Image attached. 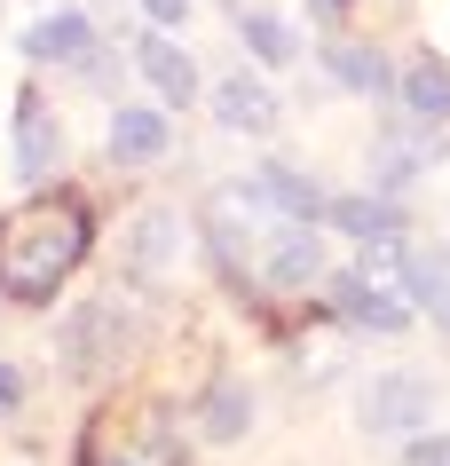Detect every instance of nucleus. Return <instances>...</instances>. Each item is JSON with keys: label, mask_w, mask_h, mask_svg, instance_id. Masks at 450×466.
Returning a JSON list of instances; mask_svg holds the SVG:
<instances>
[{"label": "nucleus", "mask_w": 450, "mask_h": 466, "mask_svg": "<svg viewBox=\"0 0 450 466\" xmlns=\"http://www.w3.org/2000/svg\"><path fill=\"white\" fill-rule=\"evenodd\" d=\"M316 277H325V238H316V221H276L269 238H261V285L300 293V285H316Z\"/></svg>", "instance_id": "4"}, {"label": "nucleus", "mask_w": 450, "mask_h": 466, "mask_svg": "<svg viewBox=\"0 0 450 466\" xmlns=\"http://www.w3.org/2000/svg\"><path fill=\"white\" fill-rule=\"evenodd\" d=\"M87 48H95V25H87L79 8H55V16H40V25L25 32V56H32V64H79Z\"/></svg>", "instance_id": "11"}, {"label": "nucleus", "mask_w": 450, "mask_h": 466, "mask_svg": "<svg viewBox=\"0 0 450 466\" xmlns=\"http://www.w3.org/2000/svg\"><path fill=\"white\" fill-rule=\"evenodd\" d=\"M325 221H332V229H348V238H364V246L403 238V214L387 206V198H325Z\"/></svg>", "instance_id": "15"}, {"label": "nucleus", "mask_w": 450, "mask_h": 466, "mask_svg": "<svg viewBox=\"0 0 450 466\" xmlns=\"http://www.w3.org/2000/svg\"><path fill=\"white\" fill-rule=\"evenodd\" d=\"M135 72L158 87V111H182V103L198 96V64H190V48H175L166 32H143V40H135Z\"/></svg>", "instance_id": "7"}, {"label": "nucleus", "mask_w": 450, "mask_h": 466, "mask_svg": "<svg viewBox=\"0 0 450 466\" xmlns=\"http://www.w3.org/2000/svg\"><path fill=\"white\" fill-rule=\"evenodd\" d=\"M325 64H332V79H340V87H355V96H379V87H387V64H379V48H348V40H340Z\"/></svg>", "instance_id": "18"}, {"label": "nucleus", "mask_w": 450, "mask_h": 466, "mask_svg": "<svg viewBox=\"0 0 450 466\" xmlns=\"http://www.w3.org/2000/svg\"><path fill=\"white\" fill-rule=\"evenodd\" d=\"M55 158H64V135H55V111L40 96L16 103V167H25V182H40V174H55Z\"/></svg>", "instance_id": "10"}, {"label": "nucleus", "mask_w": 450, "mask_h": 466, "mask_svg": "<svg viewBox=\"0 0 450 466\" xmlns=\"http://www.w3.org/2000/svg\"><path fill=\"white\" fill-rule=\"evenodd\" d=\"M111 466H143V459H111Z\"/></svg>", "instance_id": "22"}, {"label": "nucleus", "mask_w": 450, "mask_h": 466, "mask_svg": "<svg viewBox=\"0 0 450 466\" xmlns=\"http://www.w3.org/2000/svg\"><path fill=\"white\" fill-rule=\"evenodd\" d=\"M214 119H222L229 135H269L276 127V96L253 72H229L222 87H214Z\"/></svg>", "instance_id": "9"}, {"label": "nucleus", "mask_w": 450, "mask_h": 466, "mask_svg": "<svg viewBox=\"0 0 450 466\" xmlns=\"http://www.w3.org/2000/svg\"><path fill=\"white\" fill-rule=\"evenodd\" d=\"M143 16L166 32V25H182V16H190V0H143Z\"/></svg>", "instance_id": "21"}, {"label": "nucleus", "mask_w": 450, "mask_h": 466, "mask_svg": "<svg viewBox=\"0 0 450 466\" xmlns=\"http://www.w3.org/2000/svg\"><path fill=\"white\" fill-rule=\"evenodd\" d=\"M332 309H340L348 324H364V332H403V324L419 317L403 285H372L364 269H340V277H332Z\"/></svg>", "instance_id": "5"}, {"label": "nucleus", "mask_w": 450, "mask_h": 466, "mask_svg": "<svg viewBox=\"0 0 450 466\" xmlns=\"http://www.w3.org/2000/svg\"><path fill=\"white\" fill-rule=\"evenodd\" d=\"M253 182H261V198H269V214H276V221H325V190H316L308 174H293V167H261Z\"/></svg>", "instance_id": "14"}, {"label": "nucleus", "mask_w": 450, "mask_h": 466, "mask_svg": "<svg viewBox=\"0 0 450 466\" xmlns=\"http://www.w3.org/2000/svg\"><path fill=\"white\" fill-rule=\"evenodd\" d=\"M403 293H411V309H426V317L450 332V253L411 246L403 253Z\"/></svg>", "instance_id": "12"}, {"label": "nucleus", "mask_w": 450, "mask_h": 466, "mask_svg": "<svg viewBox=\"0 0 450 466\" xmlns=\"http://www.w3.org/2000/svg\"><path fill=\"white\" fill-rule=\"evenodd\" d=\"M182 214H166V206H150V214H135V229H126V277L135 285H158V277H175L182 261Z\"/></svg>", "instance_id": "6"}, {"label": "nucleus", "mask_w": 450, "mask_h": 466, "mask_svg": "<svg viewBox=\"0 0 450 466\" xmlns=\"http://www.w3.org/2000/svg\"><path fill=\"white\" fill-rule=\"evenodd\" d=\"M79 261H87V206L79 198H25L0 221V293L8 300H48Z\"/></svg>", "instance_id": "1"}, {"label": "nucleus", "mask_w": 450, "mask_h": 466, "mask_svg": "<svg viewBox=\"0 0 450 466\" xmlns=\"http://www.w3.org/2000/svg\"><path fill=\"white\" fill-rule=\"evenodd\" d=\"M16 411H25V371L0 364V419H16Z\"/></svg>", "instance_id": "20"}, {"label": "nucleus", "mask_w": 450, "mask_h": 466, "mask_svg": "<svg viewBox=\"0 0 450 466\" xmlns=\"http://www.w3.org/2000/svg\"><path fill=\"white\" fill-rule=\"evenodd\" d=\"M166 150H175V127H166L158 103H126L119 119H111V158L119 167H158Z\"/></svg>", "instance_id": "8"}, {"label": "nucleus", "mask_w": 450, "mask_h": 466, "mask_svg": "<svg viewBox=\"0 0 450 466\" xmlns=\"http://www.w3.org/2000/svg\"><path fill=\"white\" fill-rule=\"evenodd\" d=\"M316 8H340V0H316Z\"/></svg>", "instance_id": "23"}, {"label": "nucleus", "mask_w": 450, "mask_h": 466, "mask_svg": "<svg viewBox=\"0 0 450 466\" xmlns=\"http://www.w3.org/2000/svg\"><path fill=\"white\" fill-rule=\"evenodd\" d=\"M395 96L411 119H450V64H435V56H411L395 79Z\"/></svg>", "instance_id": "13"}, {"label": "nucleus", "mask_w": 450, "mask_h": 466, "mask_svg": "<svg viewBox=\"0 0 450 466\" xmlns=\"http://www.w3.org/2000/svg\"><path fill=\"white\" fill-rule=\"evenodd\" d=\"M119 356H126V317H119V300H87V309L64 324V371H72V380H103Z\"/></svg>", "instance_id": "2"}, {"label": "nucleus", "mask_w": 450, "mask_h": 466, "mask_svg": "<svg viewBox=\"0 0 450 466\" xmlns=\"http://www.w3.org/2000/svg\"><path fill=\"white\" fill-rule=\"evenodd\" d=\"M237 32H245V48L261 56V64H293V56H300V32L285 25V16H269V8H253Z\"/></svg>", "instance_id": "17"}, {"label": "nucleus", "mask_w": 450, "mask_h": 466, "mask_svg": "<svg viewBox=\"0 0 450 466\" xmlns=\"http://www.w3.org/2000/svg\"><path fill=\"white\" fill-rule=\"evenodd\" d=\"M403 466H450V435H411L403 442Z\"/></svg>", "instance_id": "19"}, {"label": "nucleus", "mask_w": 450, "mask_h": 466, "mask_svg": "<svg viewBox=\"0 0 450 466\" xmlns=\"http://www.w3.org/2000/svg\"><path fill=\"white\" fill-rule=\"evenodd\" d=\"M426 411H435V380H419V371H379L364 388V403H355V419L372 435H419Z\"/></svg>", "instance_id": "3"}, {"label": "nucleus", "mask_w": 450, "mask_h": 466, "mask_svg": "<svg viewBox=\"0 0 450 466\" xmlns=\"http://www.w3.org/2000/svg\"><path fill=\"white\" fill-rule=\"evenodd\" d=\"M245 427H253V395L237 388V380L205 388V403H198V435H205V442H237Z\"/></svg>", "instance_id": "16"}]
</instances>
